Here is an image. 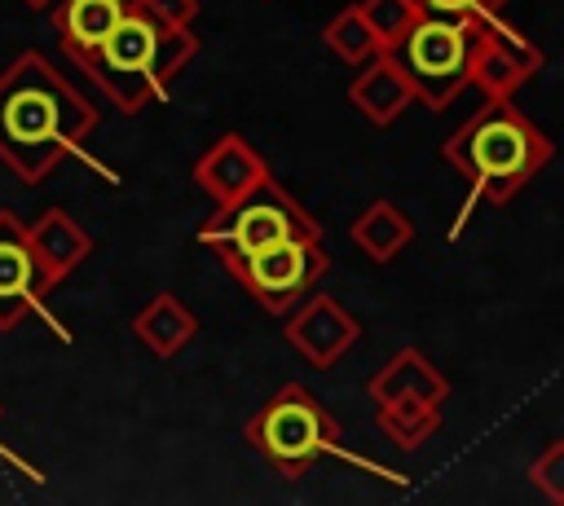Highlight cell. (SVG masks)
Here are the masks:
<instances>
[{
  "label": "cell",
  "mask_w": 564,
  "mask_h": 506,
  "mask_svg": "<svg viewBox=\"0 0 564 506\" xmlns=\"http://www.w3.org/2000/svg\"><path fill=\"white\" fill-rule=\"evenodd\" d=\"M48 290L53 286L44 282V273L35 264L26 224L9 207H0V330H18L31 308L44 312Z\"/></svg>",
  "instance_id": "10"
},
{
  "label": "cell",
  "mask_w": 564,
  "mask_h": 506,
  "mask_svg": "<svg viewBox=\"0 0 564 506\" xmlns=\"http://www.w3.org/2000/svg\"><path fill=\"white\" fill-rule=\"evenodd\" d=\"M269 176H273V172H269L264 154H260L247 136H238V132H225V136L194 163V185H198L216 207H225V202L251 194V189H256L260 180H269Z\"/></svg>",
  "instance_id": "11"
},
{
  "label": "cell",
  "mask_w": 564,
  "mask_h": 506,
  "mask_svg": "<svg viewBox=\"0 0 564 506\" xmlns=\"http://www.w3.org/2000/svg\"><path fill=\"white\" fill-rule=\"evenodd\" d=\"M361 9V18L370 22V31H375V40H379V48H388L414 18H419V9L410 4V0H361L357 4Z\"/></svg>",
  "instance_id": "20"
},
{
  "label": "cell",
  "mask_w": 564,
  "mask_h": 506,
  "mask_svg": "<svg viewBox=\"0 0 564 506\" xmlns=\"http://www.w3.org/2000/svg\"><path fill=\"white\" fill-rule=\"evenodd\" d=\"M132 334L141 348H150L159 361L185 352L198 334V317L172 295V290H159L150 304H141V312L132 317Z\"/></svg>",
  "instance_id": "16"
},
{
  "label": "cell",
  "mask_w": 564,
  "mask_h": 506,
  "mask_svg": "<svg viewBox=\"0 0 564 506\" xmlns=\"http://www.w3.org/2000/svg\"><path fill=\"white\" fill-rule=\"evenodd\" d=\"M97 123V106L44 53L26 48L0 70V163L22 185L48 180L62 158H88Z\"/></svg>",
  "instance_id": "1"
},
{
  "label": "cell",
  "mask_w": 564,
  "mask_h": 506,
  "mask_svg": "<svg viewBox=\"0 0 564 506\" xmlns=\"http://www.w3.org/2000/svg\"><path fill=\"white\" fill-rule=\"evenodd\" d=\"M225 273L273 317H282L286 308H295L326 273H330V251L322 246V238H291V242H273L260 251H242V255H220Z\"/></svg>",
  "instance_id": "7"
},
{
  "label": "cell",
  "mask_w": 564,
  "mask_h": 506,
  "mask_svg": "<svg viewBox=\"0 0 564 506\" xmlns=\"http://www.w3.org/2000/svg\"><path fill=\"white\" fill-rule=\"evenodd\" d=\"M529 480L538 484V493L551 506H564V440H551L533 462H529Z\"/></svg>",
  "instance_id": "21"
},
{
  "label": "cell",
  "mask_w": 564,
  "mask_h": 506,
  "mask_svg": "<svg viewBox=\"0 0 564 506\" xmlns=\"http://www.w3.org/2000/svg\"><path fill=\"white\" fill-rule=\"evenodd\" d=\"M194 53H198V40L189 26L172 31L132 0V9L97 44V53L79 62V70L110 97L115 110L141 114L145 106L167 97V84L194 62Z\"/></svg>",
  "instance_id": "3"
},
{
  "label": "cell",
  "mask_w": 564,
  "mask_h": 506,
  "mask_svg": "<svg viewBox=\"0 0 564 506\" xmlns=\"http://www.w3.org/2000/svg\"><path fill=\"white\" fill-rule=\"evenodd\" d=\"M242 440L273 471H282V480H304L326 453H339V422L308 387L282 383L242 422Z\"/></svg>",
  "instance_id": "4"
},
{
  "label": "cell",
  "mask_w": 564,
  "mask_h": 506,
  "mask_svg": "<svg viewBox=\"0 0 564 506\" xmlns=\"http://www.w3.org/2000/svg\"><path fill=\"white\" fill-rule=\"evenodd\" d=\"M471 35L476 18H436L419 13L383 53L401 66L410 79L414 101L427 110H445L463 88H467V66H471Z\"/></svg>",
  "instance_id": "5"
},
{
  "label": "cell",
  "mask_w": 564,
  "mask_h": 506,
  "mask_svg": "<svg viewBox=\"0 0 564 506\" xmlns=\"http://www.w3.org/2000/svg\"><path fill=\"white\" fill-rule=\"evenodd\" d=\"M414 101L410 92V79L401 75V66L379 48L370 62L352 66V79H348V106L370 123V128H388L405 114V106Z\"/></svg>",
  "instance_id": "12"
},
{
  "label": "cell",
  "mask_w": 564,
  "mask_h": 506,
  "mask_svg": "<svg viewBox=\"0 0 564 506\" xmlns=\"http://www.w3.org/2000/svg\"><path fill=\"white\" fill-rule=\"evenodd\" d=\"M22 4H26V9H35V13H44V9L53 4V0H22Z\"/></svg>",
  "instance_id": "24"
},
{
  "label": "cell",
  "mask_w": 564,
  "mask_h": 506,
  "mask_svg": "<svg viewBox=\"0 0 564 506\" xmlns=\"http://www.w3.org/2000/svg\"><path fill=\"white\" fill-rule=\"evenodd\" d=\"M375 427L388 444L397 449H423L441 431V405L419 400V396H397V400H375Z\"/></svg>",
  "instance_id": "18"
},
{
  "label": "cell",
  "mask_w": 564,
  "mask_h": 506,
  "mask_svg": "<svg viewBox=\"0 0 564 506\" xmlns=\"http://www.w3.org/2000/svg\"><path fill=\"white\" fill-rule=\"evenodd\" d=\"M203 246H212L216 255H242V251H260L273 242H291V238H322V224L295 202V194H286L273 176L260 180L251 194L216 207L198 233Z\"/></svg>",
  "instance_id": "6"
},
{
  "label": "cell",
  "mask_w": 564,
  "mask_h": 506,
  "mask_svg": "<svg viewBox=\"0 0 564 506\" xmlns=\"http://www.w3.org/2000/svg\"><path fill=\"white\" fill-rule=\"evenodd\" d=\"M26 242H31L35 264H40L48 286L70 277L93 255V233L62 207H48L44 216H35V224H26Z\"/></svg>",
  "instance_id": "13"
},
{
  "label": "cell",
  "mask_w": 564,
  "mask_h": 506,
  "mask_svg": "<svg viewBox=\"0 0 564 506\" xmlns=\"http://www.w3.org/2000/svg\"><path fill=\"white\" fill-rule=\"evenodd\" d=\"M282 334L313 370H330L361 339V321L335 295H322L313 286L295 308L282 312Z\"/></svg>",
  "instance_id": "9"
},
{
  "label": "cell",
  "mask_w": 564,
  "mask_h": 506,
  "mask_svg": "<svg viewBox=\"0 0 564 506\" xmlns=\"http://www.w3.org/2000/svg\"><path fill=\"white\" fill-rule=\"evenodd\" d=\"M542 66H546V53H542L529 35H520L516 26H507L498 13L476 18L467 88H480L485 101H494V97H516Z\"/></svg>",
  "instance_id": "8"
},
{
  "label": "cell",
  "mask_w": 564,
  "mask_h": 506,
  "mask_svg": "<svg viewBox=\"0 0 564 506\" xmlns=\"http://www.w3.org/2000/svg\"><path fill=\"white\" fill-rule=\"evenodd\" d=\"M370 400H397V396H419V400H445L449 396V378L419 352V348H401L392 352L366 383Z\"/></svg>",
  "instance_id": "15"
},
{
  "label": "cell",
  "mask_w": 564,
  "mask_h": 506,
  "mask_svg": "<svg viewBox=\"0 0 564 506\" xmlns=\"http://www.w3.org/2000/svg\"><path fill=\"white\" fill-rule=\"evenodd\" d=\"M410 4L419 13H436V18H489L507 0H410Z\"/></svg>",
  "instance_id": "22"
},
{
  "label": "cell",
  "mask_w": 564,
  "mask_h": 506,
  "mask_svg": "<svg viewBox=\"0 0 564 506\" xmlns=\"http://www.w3.org/2000/svg\"><path fill=\"white\" fill-rule=\"evenodd\" d=\"M348 238H352V246H357L370 264H388V260H397V255L410 246L414 220H410L397 202L375 198V202L348 224Z\"/></svg>",
  "instance_id": "17"
},
{
  "label": "cell",
  "mask_w": 564,
  "mask_h": 506,
  "mask_svg": "<svg viewBox=\"0 0 564 506\" xmlns=\"http://www.w3.org/2000/svg\"><path fill=\"white\" fill-rule=\"evenodd\" d=\"M154 22H163V26H172V31H181V26H189L194 18H198V0H137Z\"/></svg>",
  "instance_id": "23"
},
{
  "label": "cell",
  "mask_w": 564,
  "mask_h": 506,
  "mask_svg": "<svg viewBox=\"0 0 564 506\" xmlns=\"http://www.w3.org/2000/svg\"><path fill=\"white\" fill-rule=\"evenodd\" d=\"M322 44H326L344 66H361V62H370V57L379 53V40H375V31H370V22L361 18L357 4H344V9L322 26Z\"/></svg>",
  "instance_id": "19"
},
{
  "label": "cell",
  "mask_w": 564,
  "mask_h": 506,
  "mask_svg": "<svg viewBox=\"0 0 564 506\" xmlns=\"http://www.w3.org/2000/svg\"><path fill=\"white\" fill-rule=\"evenodd\" d=\"M441 158L467 180L471 202L507 207L555 158V145L511 97H494L441 141Z\"/></svg>",
  "instance_id": "2"
},
{
  "label": "cell",
  "mask_w": 564,
  "mask_h": 506,
  "mask_svg": "<svg viewBox=\"0 0 564 506\" xmlns=\"http://www.w3.org/2000/svg\"><path fill=\"white\" fill-rule=\"evenodd\" d=\"M0 418H4V405H0Z\"/></svg>",
  "instance_id": "25"
},
{
  "label": "cell",
  "mask_w": 564,
  "mask_h": 506,
  "mask_svg": "<svg viewBox=\"0 0 564 506\" xmlns=\"http://www.w3.org/2000/svg\"><path fill=\"white\" fill-rule=\"evenodd\" d=\"M132 9V0H53L44 13L53 22L57 48L79 66L97 44L119 26V18Z\"/></svg>",
  "instance_id": "14"
}]
</instances>
